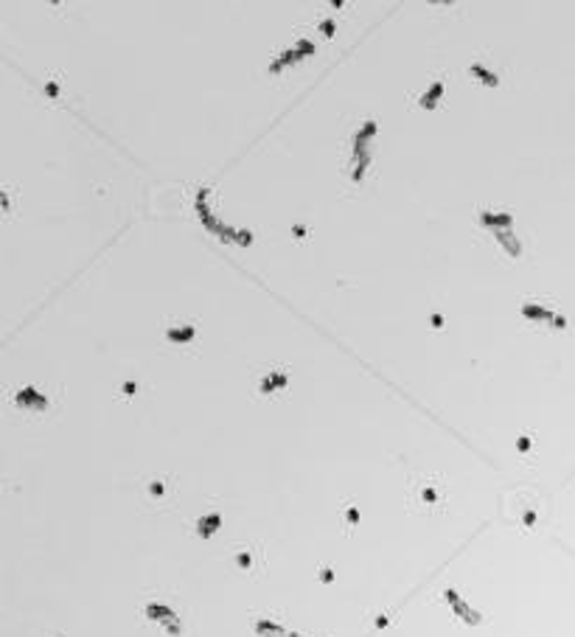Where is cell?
I'll return each mask as SVG.
<instances>
[{"label": "cell", "mask_w": 575, "mask_h": 637, "mask_svg": "<svg viewBox=\"0 0 575 637\" xmlns=\"http://www.w3.org/2000/svg\"><path fill=\"white\" fill-rule=\"evenodd\" d=\"M441 95H443V82H435L430 90L418 98V104H421L424 110H435V107L441 104Z\"/></svg>", "instance_id": "cell-2"}, {"label": "cell", "mask_w": 575, "mask_h": 637, "mask_svg": "<svg viewBox=\"0 0 575 637\" xmlns=\"http://www.w3.org/2000/svg\"><path fill=\"white\" fill-rule=\"evenodd\" d=\"M166 334H169V340H175V343H191V340L197 337V328H194V326H169Z\"/></svg>", "instance_id": "cell-3"}, {"label": "cell", "mask_w": 575, "mask_h": 637, "mask_svg": "<svg viewBox=\"0 0 575 637\" xmlns=\"http://www.w3.org/2000/svg\"><path fill=\"white\" fill-rule=\"evenodd\" d=\"M286 388V371H269L261 382V393H275V390H284Z\"/></svg>", "instance_id": "cell-1"}, {"label": "cell", "mask_w": 575, "mask_h": 637, "mask_svg": "<svg viewBox=\"0 0 575 637\" xmlns=\"http://www.w3.org/2000/svg\"><path fill=\"white\" fill-rule=\"evenodd\" d=\"M469 73H472L475 79H480L483 85H488V88H497V82H499V79H497V73L486 71L483 65H472V68H469Z\"/></svg>", "instance_id": "cell-5"}, {"label": "cell", "mask_w": 575, "mask_h": 637, "mask_svg": "<svg viewBox=\"0 0 575 637\" xmlns=\"http://www.w3.org/2000/svg\"><path fill=\"white\" fill-rule=\"evenodd\" d=\"M17 405H20V408H23V405H37V408H45V405H48V399L40 396V393H34L31 388H26V390H20V393H17Z\"/></svg>", "instance_id": "cell-4"}]
</instances>
